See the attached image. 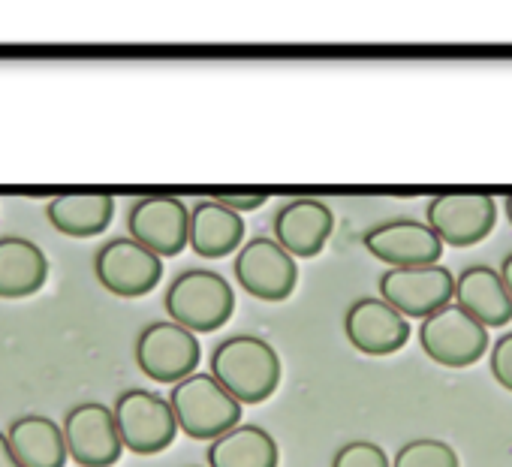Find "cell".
Instances as JSON below:
<instances>
[{"label": "cell", "instance_id": "1", "mask_svg": "<svg viewBox=\"0 0 512 467\" xmlns=\"http://www.w3.org/2000/svg\"><path fill=\"white\" fill-rule=\"evenodd\" d=\"M211 377L241 407L260 404L281 386V356L256 335H229L211 350Z\"/></svg>", "mask_w": 512, "mask_h": 467}, {"label": "cell", "instance_id": "2", "mask_svg": "<svg viewBox=\"0 0 512 467\" xmlns=\"http://www.w3.org/2000/svg\"><path fill=\"white\" fill-rule=\"evenodd\" d=\"M166 311L169 320L193 335L214 332L229 323L235 311V293L223 275L211 269H187L172 278L166 290Z\"/></svg>", "mask_w": 512, "mask_h": 467}, {"label": "cell", "instance_id": "3", "mask_svg": "<svg viewBox=\"0 0 512 467\" xmlns=\"http://www.w3.org/2000/svg\"><path fill=\"white\" fill-rule=\"evenodd\" d=\"M166 401L172 407L178 431L193 440H214L241 422V404L211 374L202 371L178 380Z\"/></svg>", "mask_w": 512, "mask_h": 467}, {"label": "cell", "instance_id": "4", "mask_svg": "<svg viewBox=\"0 0 512 467\" xmlns=\"http://www.w3.org/2000/svg\"><path fill=\"white\" fill-rule=\"evenodd\" d=\"M121 446L133 455H157L178 437V422L166 398L148 389H124L112 407Z\"/></svg>", "mask_w": 512, "mask_h": 467}, {"label": "cell", "instance_id": "5", "mask_svg": "<svg viewBox=\"0 0 512 467\" xmlns=\"http://www.w3.org/2000/svg\"><path fill=\"white\" fill-rule=\"evenodd\" d=\"M238 287L260 302H287L299 284V263L269 236L247 239L232 263Z\"/></svg>", "mask_w": 512, "mask_h": 467}, {"label": "cell", "instance_id": "6", "mask_svg": "<svg viewBox=\"0 0 512 467\" xmlns=\"http://www.w3.org/2000/svg\"><path fill=\"white\" fill-rule=\"evenodd\" d=\"M419 344L425 356L443 368H470L488 350V329L467 317L455 302H449L422 320Z\"/></svg>", "mask_w": 512, "mask_h": 467}, {"label": "cell", "instance_id": "7", "mask_svg": "<svg viewBox=\"0 0 512 467\" xmlns=\"http://www.w3.org/2000/svg\"><path fill=\"white\" fill-rule=\"evenodd\" d=\"M425 223L440 245L473 248L491 236L497 202L488 193H440L425 208Z\"/></svg>", "mask_w": 512, "mask_h": 467}, {"label": "cell", "instance_id": "8", "mask_svg": "<svg viewBox=\"0 0 512 467\" xmlns=\"http://www.w3.org/2000/svg\"><path fill=\"white\" fill-rule=\"evenodd\" d=\"M202 359L199 338L172 320L151 323L136 338V365L154 383L175 386L178 380L190 377Z\"/></svg>", "mask_w": 512, "mask_h": 467}, {"label": "cell", "instance_id": "9", "mask_svg": "<svg viewBox=\"0 0 512 467\" xmlns=\"http://www.w3.org/2000/svg\"><path fill=\"white\" fill-rule=\"evenodd\" d=\"M455 296V275L446 266L419 269H386L380 275V299L395 308L404 320H425L446 308Z\"/></svg>", "mask_w": 512, "mask_h": 467}, {"label": "cell", "instance_id": "10", "mask_svg": "<svg viewBox=\"0 0 512 467\" xmlns=\"http://www.w3.org/2000/svg\"><path fill=\"white\" fill-rule=\"evenodd\" d=\"M127 239L154 257H178L187 248V205L175 196H142L127 211Z\"/></svg>", "mask_w": 512, "mask_h": 467}, {"label": "cell", "instance_id": "11", "mask_svg": "<svg viewBox=\"0 0 512 467\" xmlns=\"http://www.w3.org/2000/svg\"><path fill=\"white\" fill-rule=\"evenodd\" d=\"M61 431H64L67 458H73L82 467H112L124 452L112 407L106 404L85 401L70 407Z\"/></svg>", "mask_w": 512, "mask_h": 467}, {"label": "cell", "instance_id": "12", "mask_svg": "<svg viewBox=\"0 0 512 467\" xmlns=\"http://www.w3.org/2000/svg\"><path fill=\"white\" fill-rule=\"evenodd\" d=\"M94 272L100 287H106L112 296L121 299H139L148 296L160 278H163V260L136 245L133 239H109L97 257H94Z\"/></svg>", "mask_w": 512, "mask_h": 467}, {"label": "cell", "instance_id": "13", "mask_svg": "<svg viewBox=\"0 0 512 467\" xmlns=\"http://www.w3.org/2000/svg\"><path fill=\"white\" fill-rule=\"evenodd\" d=\"M365 248L371 257L386 263L389 269H419V266H437L443 257V245L425 220H386L365 232Z\"/></svg>", "mask_w": 512, "mask_h": 467}, {"label": "cell", "instance_id": "14", "mask_svg": "<svg viewBox=\"0 0 512 467\" xmlns=\"http://www.w3.org/2000/svg\"><path fill=\"white\" fill-rule=\"evenodd\" d=\"M335 229V214L326 202L302 196L290 199L278 208L272 223V239L293 257V260H311L323 254L329 236Z\"/></svg>", "mask_w": 512, "mask_h": 467}, {"label": "cell", "instance_id": "15", "mask_svg": "<svg viewBox=\"0 0 512 467\" xmlns=\"http://www.w3.org/2000/svg\"><path fill=\"white\" fill-rule=\"evenodd\" d=\"M347 341L365 356H392L410 341V323L383 299H356L344 314Z\"/></svg>", "mask_w": 512, "mask_h": 467}, {"label": "cell", "instance_id": "16", "mask_svg": "<svg viewBox=\"0 0 512 467\" xmlns=\"http://www.w3.org/2000/svg\"><path fill=\"white\" fill-rule=\"evenodd\" d=\"M244 245V217L214 199H202L187 211V248L202 260H220Z\"/></svg>", "mask_w": 512, "mask_h": 467}, {"label": "cell", "instance_id": "17", "mask_svg": "<svg viewBox=\"0 0 512 467\" xmlns=\"http://www.w3.org/2000/svg\"><path fill=\"white\" fill-rule=\"evenodd\" d=\"M455 305L473 317L485 329L509 326L512 320V299L491 266H470L455 278Z\"/></svg>", "mask_w": 512, "mask_h": 467}, {"label": "cell", "instance_id": "18", "mask_svg": "<svg viewBox=\"0 0 512 467\" xmlns=\"http://www.w3.org/2000/svg\"><path fill=\"white\" fill-rule=\"evenodd\" d=\"M49 281V260L40 245L22 236H0V299H28Z\"/></svg>", "mask_w": 512, "mask_h": 467}, {"label": "cell", "instance_id": "19", "mask_svg": "<svg viewBox=\"0 0 512 467\" xmlns=\"http://www.w3.org/2000/svg\"><path fill=\"white\" fill-rule=\"evenodd\" d=\"M49 223L70 239H91L109 229L115 217V196L109 193H61L46 205Z\"/></svg>", "mask_w": 512, "mask_h": 467}, {"label": "cell", "instance_id": "20", "mask_svg": "<svg viewBox=\"0 0 512 467\" xmlns=\"http://www.w3.org/2000/svg\"><path fill=\"white\" fill-rule=\"evenodd\" d=\"M208 467H278V440L250 422H238L208 443Z\"/></svg>", "mask_w": 512, "mask_h": 467}, {"label": "cell", "instance_id": "21", "mask_svg": "<svg viewBox=\"0 0 512 467\" xmlns=\"http://www.w3.org/2000/svg\"><path fill=\"white\" fill-rule=\"evenodd\" d=\"M10 449L25 467H64L67 464V446L64 431L55 419L43 413H28L10 422L4 431Z\"/></svg>", "mask_w": 512, "mask_h": 467}, {"label": "cell", "instance_id": "22", "mask_svg": "<svg viewBox=\"0 0 512 467\" xmlns=\"http://www.w3.org/2000/svg\"><path fill=\"white\" fill-rule=\"evenodd\" d=\"M392 467H461V464H458V452L446 440L419 437L395 452Z\"/></svg>", "mask_w": 512, "mask_h": 467}, {"label": "cell", "instance_id": "23", "mask_svg": "<svg viewBox=\"0 0 512 467\" xmlns=\"http://www.w3.org/2000/svg\"><path fill=\"white\" fill-rule=\"evenodd\" d=\"M332 467H392V461H389V455L383 452L380 443H374V440H350L335 452Z\"/></svg>", "mask_w": 512, "mask_h": 467}, {"label": "cell", "instance_id": "24", "mask_svg": "<svg viewBox=\"0 0 512 467\" xmlns=\"http://www.w3.org/2000/svg\"><path fill=\"white\" fill-rule=\"evenodd\" d=\"M491 374L506 392H512V332L500 335L491 347Z\"/></svg>", "mask_w": 512, "mask_h": 467}, {"label": "cell", "instance_id": "25", "mask_svg": "<svg viewBox=\"0 0 512 467\" xmlns=\"http://www.w3.org/2000/svg\"><path fill=\"white\" fill-rule=\"evenodd\" d=\"M211 199L220 202L223 208H229V211L238 214V217L256 211V208H260V205L266 202V196H260V193H220V196H211Z\"/></svg>", "mask_w": 512, "mask_h": 467}, {"label": "cell", "instance_id": "26", "mask_svg": "<svg viewBox=\"0 0 512 467\" xmlns=\"http://www.w3.org/2000/svg\"><path fill=\"white\" fill-rule=\"evenodd\" d=\"M0 467H25L19 458H16V452L10 449V443H7V434L0 431Z\"/></svg>", "mask_w": 512, "mask_h": 467}, {"label": "cell", "instance_id": "27", "mask_svg": "<svg viewBox=\"0 0 512 467\" xmlns=\"http://www.w3.org/2000/svg\"><path fill=\"white\" fill-rule=\"evenodd\" d=\"M497 275H500V281H503V287H506V293H509V299H512V254L500 263Z\"/></svg>", "mask_w": 512, "mask_h": 467}, {"label": "cell", "instance_id": "28", "mask_svg": "<svg viewBox=\"0 0 512 467\" xmlns=\"http://www.w3.org/2000/svg\"><path fill=\"white\" fill-rule=\"evenodd\" d=\"M503 211H506V217H509V223H512V196H506V202H503Z\"/></svg>", "mask_w": 512, "mask_h": 467}]
</instances>
